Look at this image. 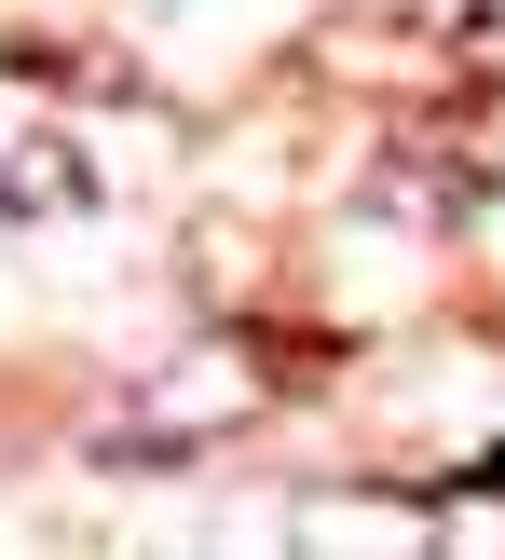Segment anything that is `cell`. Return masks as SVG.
Instances as JSON below:
<instances>
[{
	"label": "cell",
	"instance_id": "6da1fadb",
	"mask_svg": "<svg viewBox=\"0 0 505 560\" xmlns=\"http://www.w3.org/2000/svg\"><path fill=\"white\" fill-rule=\"evenodd\" d=\"M0 191H14L27 219H55V206H82V164H69V151L42 137V151H14V178H0Z\"/></svg>",
	"mask_w": 505,
	"mask_h": 560
}]
</instances>
